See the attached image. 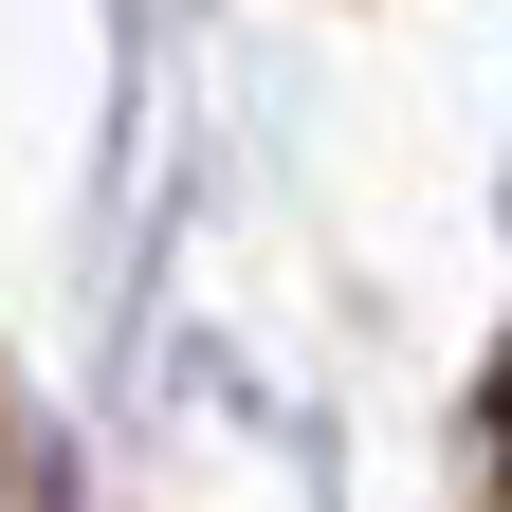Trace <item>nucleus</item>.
<instances>
[{
  "mask_svg": "<svg viewBox=\"0 0 512 512\" xmlns=\"http://www.w3.org/2000/svg\"><path fill=\"white\" fill-rule=\"evenodd\" d=\"M494 476H512V348H494Z\"/></svg>",
  "mask_w": 512,
  "mask_h": 512,
  "instance_id": "f257e3e1",
  "label": "nucleus"
}]
</instances>
